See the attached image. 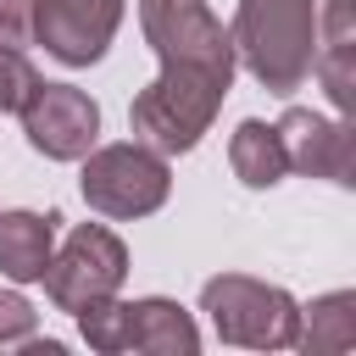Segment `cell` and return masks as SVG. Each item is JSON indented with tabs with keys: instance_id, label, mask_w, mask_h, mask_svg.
Here are the masks:
<instances>
[{
	"instance_id": "11",
	"label": "cell",
	"mask_w": 356,
	"mask_h": 356,
	"mask_svg": "<svg viewBox=\"0 0 356 356\" xmlns=\"http://www.w3.org/2000/svg\"><path fill=\"white\" fill-rule=\"evenodd\" d=\"M56 211H0V273L11 284H39L56 256Z\"/></svg>"
},
{
	"instance_id": "2",
	"label": "cell",
	"mask_w": 356,
	"mask_h": 356,
	"mask_svg": "<svg viewBox=\"0 0 356 356\" xmlns=\"http://www.w3.org/2000/svg\"><path fill=\"white\" fill-rule=\"evenodd\" d=\"M228 39L267 95H295L317 56V0H239Z\"/></svg>"
},
{
	"instance_id": "13",
	"label": "cell",
	"mask_w": 356,
	"mask_h": 356,
	"mask_svg": "<svg viewBox=\"0 0 356 356\" xmlns=\"http://www.w3.org/2000/svg\"><path fill=\"white\" fill-rule=\"evenodd\" d=\"M228 167L245 189H273L284 184L289 161H284V145H278V128L261 122V117H245L234 134H228Z\"/></svg>"
},
{
	"instance_id": "10",
	"label": "cell",
	"mask_w": 356,
	"mask_h": 356,
	"mask_svg": "<svg viewBox=\"0 0 356 356\" xmlns=\"http://www.w3.org/2000/svg\"><path fill=\"white\" fill-rule=\"evenodd\" d=\"M122 350H150V356H195V350H200V328H195V317H189L178 300H167V295H145V300H128Z\"/></svg>"
},
{
	"instance_id": "3",
	"label": "cell",
	"mask_w": 356,
	"mask_h": 356,
	"mask_svg": "<svg viewBox=\"0 0 356 356\" xmlns=\"http://www.w3.org/2000/svg\"><path fill=\"white\" fill-rule=\"evenodd\" d=\"M200 312L211 317L222 345H245V350H295V334H300V300L250 273L206 278Z\"/></svg>"
},
{
	"instance_id": "16",
	"label": "cell",
	"mask_w": 356,
	"mask_h": 356,
	"mask_svg": "<svg viewBox=\"0 0 356 356\" xmlns=\"http://www.w3.org/2000/svg\"><path fill=\"white\" fill-rule=\"evenodd\" d=\"M0 44L6 50L39 44V0H0Z\"/></svg>"
},
{
	"instance_id": "12",
	"label": "cell",
	"mask_w": 356,
	"mask_h": 356,
	"mask_svg": "<svg viewBox=\"0 0 356 356\" xmlns=\"http://www.w3.org/2000/svg\"><path fill=\"white\" fill-rule=\"evenodd\" d=\"M350 6L356 0H328V11H317V56L312 72L323 78L328 100L345 111L356 100V28H350Z\"/></svg>"
},
{
	"instance_id": "6",
	"label": "cell",
	"mask_w": 356,
	"mask_h": 356,
	"mask_svg": "<svg viewBox=\"0 0 356 356\" xmlns=\"http://www.w3.org/2000/svg\"><path fill=\"white\" fill-rule=\"evenodd\" d=\"M139 33L156 61H195L234 72V39L206 0H139Z\"/></svg>"
},
{
	"instance_id": "7",
	"label": "cell",
	"mask_w": 356,
	"mask_h": 356,
	"mask_svg": "<svg viewBox=\"0 0 356 356\" xmlns=\"http://www.w3.org/2000/svg\"><path fill=\"white\" fill-rule=\"evenodd\" d=\"M17 117H22L28 145L44 161H83L100 139V106L78 83H39Z\"/></svg>"
},
{
	"instance_id": "8",
	"label": "cell",
	"mask_w": 356,
	"mask_h": 356,
	"mask_svg": "<svg viewBox=\"0 0 356 356\" xmlns=\"http://www.w3.org/2000/svg\"><path fill=\"white\" fill-rule=\"evenodd\" d=\"M273 128H278V145H284L289 172L328 178V184H345V189L356 184V139H350V122L323 117V111H306V106H289Z\"/></svg>"
},
{
	"instance_id": "1",
	"label": "cell",
	"mask_w": 356,
	"mask_h": 356,
	"mask_svg": "<svg viewBox=\"0 0 356 356\" xmlns=\"http://www.w3.org/2000/svg\"><path fill=\"white\" fill-rule=\"evenodd\" d=\"M234 72L217 67H195V61H161V72L134 95L128 106V128L139 145L161 150V156H184L200 145V134L217 122L222 95H228Z\"/></svg>"
},
{
	"instance_id": "15",
	"label": "cell",
	"mask_w": 356,
	"mask_h": 356,
	"mask_svg": "<svg viewBox=\"0 0 356 356\" xmlns=\"http://www.w3.org/2000/svg\"><path fill=\"white\" fill-rule=\"evenodd\" d=\"M39 83H44V78L33 72V61H28L22 50H6V44H0V111H11V117H17V111L33 100V89H39Z\"/></svg>"
},
{
	"instance_id": "5",
	"label": "cell",
	"mask_w": 356,
	"mask_h": 356,
	"mask_svg": "<svg viewBox=\"0 0 356 356\" xmlns=\"http://www.w3.org/2000/svg\"><path fill=\"white\" fill-rule=\"evenodd\" d=\"M122 278H128V245L100 222H78L44 267V295L56 300V312H83L89 300L117 295Z\"/></svg>"
},
{
	"instance_id": "4",
	"label": "cell",
	"mask_w": 356,
	"mask_h": 356,
	"mask_svg": "<svg viewBox=\"0 0 356 356\" xmlns=\"http://www.w3.org/2000/svg\"><path fill=\"white\" fill-rule=\"evenodd\" d=\"M78 189H83L89 211H100L111 222H134V217H150V211L167 206L172 167H167L161 150H150L139 139H122V145H100V150L83 156Z\"/></svg>"
},
{
	"instance_id": "9",
	"label": "cell",
	"mask_w": 356,
	"mask_h": 356,
	"mask_svg": "<svg viewBox=\"0 0 356 356\" xmlns=\"http://www.w3.org/2000/svg\"><path fill=\"white\" fill-rule=\"evenodd\" d=\"M122 28V0H39V44L61 67H89Z\"/></svg>"
},
{
	"instance_id": "17",
	"label": "cell",
	"mask_w": 356,
	"mask_h": 356,
	"mask_svg": "<svg viewBox=\"0 0 356 356\" xmlns=\"http://www.w3.org/2000/svg\"><path fill=\"white\" fill-rule=\"evenodd\" d=\"M33 328H39V312H33L17 289H0V350L33 339Z\"/></svg>"
},
{
	"instance_id": "14",
	"label": "cell",
	"mask_w": 356,
	"mask_h": 356,
	"mask_svg": "<svg viewBox=\"0 0 356 356\" xmlns=\"http://www.w3.org/2000/svg\"><path fill=\"white\" fill-rule=\"evenodd\" d=\"M295 345H300V350H323V356L350 350V345H356V295H350V289H334V295L300 306V334H295Z\"/></svg>"
}]
</instances>
